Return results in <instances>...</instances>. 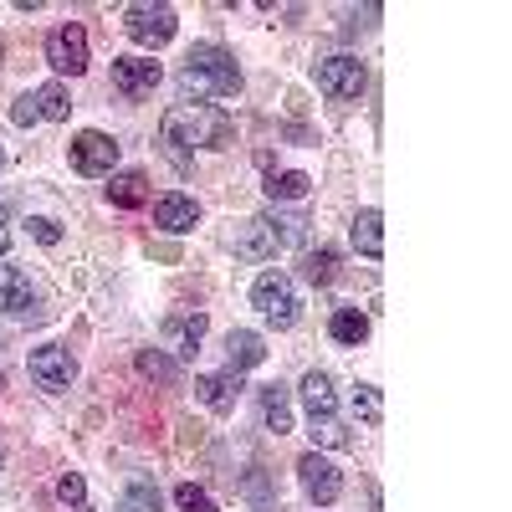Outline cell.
<instances>
[{
  "label": "cell",
  "instance_id": "15",
  "mask_svg": "<svg viewBox=\"0 0 512 512\" xmlns=\"http://www.w3.org/2000/svg\"><path fill=\"white\" fill-rule=\"evenodd\" d=\"M205 328H210L205 313H175V318H164V344H169V349H180L185 359H195Z\"/></svg>",
  "mask_w": 512,
  "mask_h": 512
},
{
  "label": "cell",
  "instance_id": "7",
  "mask_svg": "<svg viewBox=\"0 0 512 512\" xmlns=\"http://www.w3.org/2000/svg\"><path fill=\"white\" fill-rule=\"evenodd\" d=\"M123 31L139 41V47H164V41H175L180 21L169 6H128L123 11Z\"/></svg>",
  "mask_w": 512,
  "mask_h": 512
},
{
  "label": "cell",
  "instance_id": "30",
  "mask_svg": "<svg viewBox=\"0 0 512 512\" xmlns=\"http://www.w3.org/2000/svg\"><path fill=\"white\" fill-rule=\"evenodd\" d=\"M57 497H62L67 507H82V502H88V482H82L77 472H67V477L57 482Z\"/></svg>",
  "mask_w": 512,
  "mask_h": 512
},
{
  "label": "cell",
  "instance_id": "10",
  "mask_svg": "<svg viewBox=\"0 0 512 512\" xmlns=\"http://www.w3.org/2000/svg\"><path fill=\"white\" fill-rule=\"evenodd\" d=\"M159 77H164V67L154 57H113V88L123 98H149L159 88Z\"/></svg>",
  "mask_w": 512,
  "mask_h": 512
},
{
  "label": "cell",
  "instance_id": "20",
  "mask_svg": "<svg viewBox=\"0 0 512 512\" xmlns=\"http://www.w3.org/2000/svg\"><path fill=\"white\" fill-rule=\"evenodd\" d=\"M108 200H113L118 210H134V205H144V200H149V175H144V169H123V175H113Z\"/></svg>",
  "mask_w": 512,
  "mask_h": 512
},
{
  "label": "cell",
  "instance_id": "29",
  "mask_svg": "<svg viewBox=\"0 0 512 512\" xmlns=\"http://www.w3.org/2000/svg\"><path fill=\"white\" fill-rule=\"evenodd\" d=\"M313 441L318 446H349V431L338 420H313Z\"/></svg>",
  "mask_w": 512,
  "mask_h": 512
},
{
  "label": "cell",
  "instance_id": "5",
  "mask_svg": "<svg viewBox=\"0 0 512 512\" xmlns=\"http://www.w3.org/2000/svg\"><path fill=\"white\" fill-rule=\"evenodd\" d=\"M364 82H369V72H364L359 57H323V62H318V88H323L333 103H359Z\"/></svg>",
  "mask_w": 512,
  "mask_h": 512
},
{
  "label": "cell",
  "instance_id": "13",
  "mask_svg": "<svg viewBox=\"0 0 512 512\" xmlns=\"http://www.w3.org/2000/svg\"><path fill=\"white\" fill-rule=\"evenodd\" d=\"M195 221H200V205H195L190 195H159V200H154V226H164L169 236L195 231Z\"/></svg>",
  "mask_w": 512,
  "mask_h": 512
},
{
  "label": "cell",
  "instance_id": "8",
  "mask_svg": "<svg viewBox=\"0 0 512 512\" xmlns=\"http://www.w3.org/2000/svg\"><path fill=\"white\" fill-rule=\"evenodd\" d=\"M26 369H31V379H36L47 395L72 390V379H77V364H72V354H67L62 344H41V349H31Z\"/></svg>",
  "mask_w": 512,
  "mask_h": 512
},
{
  "label": "cell",
  "instance_id": "31",
  "mask_svg": "<svg viewBox=\"0 0 512 512\" xmlns=\"http://www.w3.org/2000/svg\"><path fill=\"white\" fill-rule=\"evenodd\" d=\"M31 236L47 241V246H57V241H62V226H57L52 216H31Z\"/></svg>",
  "mask_w": 512,
  "mask_h": 512
},
{
  "label": "cell",
  "instance_id": "21",
  "mask_svg": "<svg viewBox=\"0 0 512 512\" xmlns=\"http://www.w3.org/2000/svg\"><path fill=\"white\" fill-rule=\"evenodd\" d=\"M328 333H333V344H349V349H359L364 338H369V318H364L359 308H338V313L328 318Z\"/></svg>",
  "mask_w": 512,
  "mask_h": 512
},
{
  "label": "cell",
  "instance_id": "28",
  "mask_svg": "<svg viewBox=\"0 0 512 512\" xmlns=\"http://www.w3.org/2000/svg\"><path fill=\"white\" fill-rule=\"evenodd\" d=\"M175 502H180L185 512H216V502H210L195 482H180V487H175Z\"/></svg>",
  "mask_w": 512,
  "mask_h": 512
},
{
  "label": "cell",
  "instance_id": "11",
  "mask_svg": "<svg viewBox=\"0 0 512 512\" xmlns=\"http://www.w3.org/2000/svg\"><path fill=\"white\" fill-rule=\"evenodd\" d=\"M297 482H303V492L313 497V502H338V492H344V477H338V466L328 461V456H318V451H308L303 461H297Z\"/></svg>",
  "mask_w": 512,
  "mask_h": 512
},
{
  "label": "cell",
  "instance_id": "12",
  "mask_svg": "<svg viewBox=\"0 0 512 512\" xmlns=\"http://www.w3.org/2000/svg\"><path fill=\"white\" fill-rule=\"evenodd\" d=\"M236 395H241V374H236V369H226V374H200V379H195V400H200L205 410H216V415L236 410Z\"/></svg>",
  "mask_w": 512,
  "mask_h": 512
},
{
  "label": "cell",
  "instance_id": "27",
  "mask_svg": "<svg viewBox=\"0 0 512 512\" xmlns=\"http://www.w3.org/2000/svg\"><path fill=\"white\" fill-rule=\"evenodd\" d=\"M354 410H359V420L379 425V415H384V400H379V390H374V384H359V390H354Z\"/></svg>",
  "mask_w": 512,
  "mask_h": 512
},
{
  "label": "cell",
  "instance_id": "2",
  "mask_svg": "<svg viewBox=\"0 0 512 512\" xmlns=\"http://www.w3.org/2000/svg\"><path fill=\"white\" fill-rule=\"evenodd\" d=\"M180 93L185 103H205V98H231L241 93V67L226 47H216V41H205V47H195L180 67Z\"/></svg>",
  "mask_w": 512,
  "mask_h": 512
},
{
  "label": "cell",
  "instance_id": "17",
  "mask_svg": "<svg viewBox=\"0 0 512 512\" xmlns=\"http://www.w3.org/2000/svg\"><path fill=\"white\" fill-rule=\"evenodd\" d=\"M303 410L313 415V420H333V410H338V395H333V379L323 374V369H308L303 374Z\"/></svg>",
  "mask_w": 512,
  "mask_h": 512
},
{
  "label": "cell",
  "instance_id": "34",
  "mask_svg": "<svg viewBox=\"0 0 512 512\" xmlns=\"http://www.w3.org/2000/svg\"><path fill=\"white\" fill-rule=\"evenodd\" d=\"M0 164H6V149H0Z\"/></svg>",
  "mask_w": 512,
  "mask_h": 512
},
{
  "label": "cell",
  "instance_id": "26",
  "mask_svg": "<svg viewBox=\"0 0 512 512\" xmlns=\"http://www.w3.org/2000/svg\"><path fill=\"white\" fill-rule=\"evenodd\" d=\"M123 512H159V492H154V482H128V492H123Z\"/></svg>",
  "mask_w": 512,
  "mask_h": 512
},
{
  "label": "cell",
  "instance_id": "14",
  "mask_svg": "<svg viewBox=\"0 0 512 512\" xmlns=\"http://www.w3.org/2000/svg\"><path fill=\"white\" fill-rule=\"evenodd\" d=\"M0 313H11V318L36 313V292H31V277L21 267H0Z\"/></svg>",
  "mask_w": 512,
  "mask_h": 512
},
{
  "label": "cell",
  "instance_id": "4",
  "mask_svg": "<svg viewBox=\"0 0 512 512\" xmlns=\"http://www.w3.org/2000/svg\"><path fill=\"white\" fill-rule=\"evenodd\" d=\"M251 308H262V318L267 323H277V328H292L297 323V287H292V277L287 272H262L251 282Z\"/></svg>",
  "mask_w": 512,
  "mask_h": 512
},
{
  "label": "cell",
  "instance_id": "6",
  "mask_svg": "<svg viewBox=\"0 0 512 512\" xmlns=\"http://www.w3.org/2000/svg\"><path fill=\"white\" fill-rule=\"evenodd\" d=\"M47 62L62 77H82V72H88V31H82L77 21H62L47 36Z\"/></svg>",
  "mask_w": 512,
  "mask_h": 512
},
{
  "label": "cell",
  "instance_id": "32",
  "mask_svg": "<svg viewBox=\"0 0 512 512\" xmlns=\"http://www.w3.org/2000/svg\"><path fill=\"white\" fill-rule=\"evenodd\" d=\"M11 118H16L21 128H31V123H36V103H31V93H26V98H16V108H11Z\"/></svg>",
  "mask_w": 512,
  "mask_h": 512
},
{
  "label": "cell",
  "instance_id": "1",
  "mask_svg": "<svg viewBox=\"0 0 512 512\" xmlns=\"http://www.w3.org/2000/svg\"><path fill=\"white\" fill-rule=\"evenodd\" d=\"M159 134L169 149H231L236 144V123L221 113V108H210V103H180V108H169L164 123H159Z\"/></svg>",
  "mask_w": 512,
  "mask_h": 512
},
{
  "label": "cell",
  "instance_id": "33",
  "mask_svg": "<svg viewBox=\"0 0 512 512\" xmlns=\"http://www.w3.org/2000/svg\"><path fill=\"white\" fill-rule=\"evenodd\" d=\"M6 251H11V226L0 221V256H6Z\"/></svg>",
  "mask_w": 512,
  "mask_h": 512
},
{
  "label": "cell",
  "instance_id": "16",
  "mask_svg": "<svg viewBox=\"0 0 512 512\" xmlns=\"http://www.w3.org/2000/svg\"><path fill=\"white\" fill-rule=\"evenodd\" d=\"M267 359V344H262V333H251V328H231L226 333V369H256Z\"/></svg>",
  "mask_w": 512,
  "mask_h": 512
},
{
  "label": "cell",
  "instance_id": "22",
  "mask_svg": "<svg viewBox=\"0 0 512 512\" xmlns=\"http://www.w3.org/2000/svg\"><path fill=\"white\" fill-rule=\"evenodd\" d=\"M134 369L144 374V379H154V384H164V390H175L180 384V364L169 359L164 349H139V359H134Z\"/></svg>",
  "mask_w": 512,
  "mask_h": 512
},
{
  "label": "cell",
  "instance_id": "3",
  "mask_svg": "<svg viewBox=\"0 0 512 512\" xmlns=\"http://www.w3.org/2000/svg\"><path fill=\"white\" fill-rule=\"evenodd\" d=\"M303 236V221H272V216H256L246 221V231L236 236V256H246V262H272V256Z\"/></svg>",
  "mask_w": 512,
  "mask_h": 512
},
{
  "label": "cell",
  "instance_id": "23",
  "mask_svg": "<svg viewBox=\"0 0 512 512\" xmlns=\"http://www.w3.org/2000/svg\"><path fill=\"white\" fill-rule=\"evenodd\" d=\"M308 190H313V180L303 175V169H272L267 175V195L272 200H308Z\"/></svg>",
  "mask_w": 512,
  "mask_h": 512
},
{
  "label": "cell",
  "instance_id": "24",
  "mask_svg": "<svg viewBox=\"0 0 512 512\" xmlns=\"http://www.w3.org/2000/svg\"><path fill=\"white\" fill-rule=\"evenodd\" d=\"M31 103H36V118H52V123H62V118L72 113V98H67L62 82H47V88H36Z\"/></svg>",
  "mask_w": 512,
  "mask_h": 512
},
{
  "label": "cell",
  "instance_id": "18",
  "mask_svg": "<svg viewBox=\"0 0 512 512\" xmlns=\"http://www.w3.org/2000/svg\"><path fill=\"white\" fill-rule=\"evenodd\" d=\"M349 236H354L359 256H369V262H379V256H384V216H379L374 205H369V210H359V216H354Z\"/></svg>",
  "mask_w": 512,
  "mask_h": 512
},
{
  "label": "cell",
  "instance_id": "9",
  "mask_svg": "<svg viewBox=\"0 0 512 512\" xmlns=\"http://www.w3.org/2000/svg\"><path fill=\"white\" fill-rule=\"evenodd\" d=\"M113 164H118V144H113L108 134L88 128V134L72 139V169H77V175L98 180V175H113Z\"/></svg>",
  "mask_w": 512,
  "mask_h": 512
},
{
  "label": "cell",
  "instance_id": "25",
  "mask_svg": "<svg viewBox=\"0 0 512 512\" xmlns=\"http://www.w3.org/2000/svg\"><path fill=\"white\" fill-rule=\"evenodd\" d=\"M303 277H308L313 287H328V282L338 277V251H328V246L308 251V256H303Z\"/></svg>",
  "mask_w": 512,
  "mask_h": 512
},
{
  "label": "cell",
  "instance_id": "19",
  "mask_svg": "<svg viewBox=\"0 0 512 512\" xmlns=\"http://www.w3.org/2000/svg\"><path fill=\"white\" fill-rule=\"evenodd\" d=\"M262 425L277 436L292 431V400H287V384H262Z\"/></svg>",
  "mask_w": 512,
  "mask_h": 512
}]
</instances>
